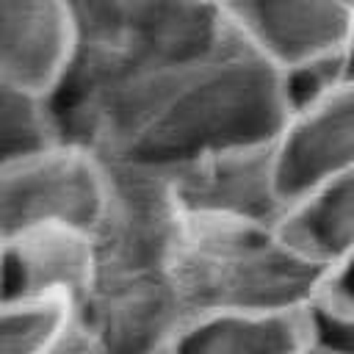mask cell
<instances>
[{
  "label": "cell",
  "instance_id": "1",
  "mask_svg": "<svg viewBox=\"0 0 354 354\" xmlns=\"http://www.w3.org/2000/svg\"><path fill=\"white\" fill-rule=\"evenodd\" d=\"M50 108L61 141L105 163L160 171L210 152L271 144L288 124L279 69L232 30L191 61L64 77Z\"/></svg>",
  "mask_w": 354,
  "mask_h": 354
},
{
  "label": "cell",
  "instance_id": "2",
  "mask_svg": "<svg viewBox=\"0 0 354 354\" xmlns=\"http://www.w3.org/2000/svg\"><path fill=\"white\" fill-rule=\"evenodd\" d=\"M174 279L191 315H296L321 293L326 266L296 249L279 227L185 216Z\"/></svg>",
  "mask_w": 354,
  "mask_h": 354
},
{
  "label": "cell",
  "instance_id": "3",
  "mask_svg": "<svg viewBox=\"0 0 354 354\" xmlns=\"http://www.w3.org/2000/svg\"><path fill=\"white\" fill-rule=\"evenodd\" d=\"M75 58L64 77L116 75L199 58L230 28L218 0H66Z\"/></svg>",
  "mask_w": 354,
  "mask_h": 354
},
{
  "label": "cell",
  "instance_id": "4",
  "mask_svg": "<svg viewBox=\"0 0 354 354\" xmlns=\"http://www.w3.org/2000/svg\"><path fill=\"white\" fill-rule=\"evenodd\" d=\"M183 230L185 210L160 169L105 163V202L91 230L97 274L169 271Z\"/></svg>",
  "mask_w": 354,
  "mask_h": 354
},
{
  "label": "cell",
  "instance_id": "5",
  "mask_svg": "<svg viewBox=\"0 0 354 354\" xmlns=\"http://www.w3.org/2000/svg\"><path fill=\"white\" fill-rule=\"evenodd\" d=\"M105 202V163L83 147L53 141L0 169V243L39 227L91 232Z\"/></svg>",
  "mask_w": 354,
  "mask_h": 354
},
{
  "label": "cell",
  "instance_id": "6",
  "mask_svg": "<svg viewBox=\"0 0 354 354\" xmlns=\"http://www.w3.org/2000/svg\"><path fill=\"white\" fill-rule=\"evenodd\" d=\"M108 354H166L194 318L174 271L97 274V282L75 313Z\"/></svg>",
  "mask_w": 354,
  "mask_h": 354
},
{
  "label": "cell",
  "instance_id": "7",
  "mask_svg": "<svg viewBox=\"0 0 354 354\" xmlns=\"http://www.w3.org/2000/svg\"><path fill=\"white\" fill-rule=\"evenodd\" d=\"M185 216L241 218L282 227L288 202L279 188L277 141L202 155L163 171Z\"/></svg>",
  "mask_w": 354,
  "mask_h": 354
},
{
  "label": "cell",
  "instance_id": "8",
  "mask_svg": "<svg viewBox=\"0 0 354 354\" xmlns=\"http://www.w3.org/2000/svg\"><path fill=\"white\" fill-rule=\"evenodd\" d=\"M227 28L274 69L343 55L354 33L346 0H218Z\"/></svg>",
  "mask_w": 354,
  "mask_h": 354
},
{
  "label": "cell",
  "instance_id": "9",
  "mask_svg": "<svg viewBox=\"0 0 354 354\" xmlns=\"http://www.w3.org/2000/svg\"><path fill=\"white\" fill-rule=\"evenodd\" d=\"M97 282L94 238L77 227H39L3 243L0 299L83 307Z\"/></svg>",
  "mask_w": 354,
  "mask_h": 354
},
{
  "label": "cell",
  "instance_id": "10",
  "mask_svg": "<svg viewBox=\"0 0 354 354\" xmlns=\"http://www.w3.org/2000/svg\"><path fill=\"white\" fill-rule=\"evenodd\" d=\"M279 188L293 207L329 180L354 169V77L288 119L277 138Z\"/></svg>",
  "mask_w": 354,
  "mask_h": 354
},
{
  "label": "cell",
  "instance_id": "11",
  "mask_svg": "<svg viewBox=\"0 0 354 354\" xmlns=\"http://www.w3.org/2000/svg\"><path fill=\"white\" fill-rule=\"evenodd\" d=\"M75 58L66 0H0V75L47 97Z\"/></svg>",
  "mask_w": 354,
  "mask_h": 354
},
{
  "label": "cell",
  "instance_id": "12",
  "mask_svg": "<svg viewBox=\"0 0 354 354\" xmlns=\"http://www.w3.org/2000/svg\"><path fill=\"white\" fill-rule=\"evenodd\" d=\"M307 346L304 313L196 315L166 354H299Z\"/></svg>",
  "mask_w": 354,
  "mask_h": 354
},
{
  "label": "cell",
  "instance_id": "13",
  "mask_svg": "<svg viewBox=\"0 0 354 354\" xmlns=\"http://www.w3.org/2000/svg\"><path fill=\"white\" fill-rule=\"evenodd\" d=\"M279 230L326 268L354 252V169L296 202Z\"/></svg>",
  "mask_w": 354,
  "mask_h": 354
},
{
  "label": "cell",
  "instance_id": "14",
  "mask_svg": "<svg viewBox=\"0 0 354 354\" xmlns=\"http://www.w3.org/2000/svg\"><path fill=\"white\" fill-rule=\"evenodd\" d=\"M61 141L50 100L0 75V169Z\"/></svg>",
  "mask_w": 354,
  "mask_h": 354
},
{
  "label": "cell",
  "instance_id": "15",
  "mask_svg": "<svg viewBox=\"0 0 354 354\" xmlns=\"http://www.w3.org/2000/svg\"><path fill=\"white\" fill-rule=\"evenodd\" d=\"M72 310L55 301L0 299V354H47Z\"/></svg>",
  "mask_w": 354,
  "mask_h": 354
},
{
  "label": "cell",
  "instance_id": "16",
  "mask_svg": "<svg viewBox=\"0 0 354 354\" xmlns=\"http://www.w3.org/2000/svg\"><path fill=\"white\" fill-rule=\"evenodd\" d=\"M346 77H348L346 53L329 55V58H315V61H307V64H299L290 69H279V88H282V100L288 108V119L313 108L315 102H321Z\"/></svg>",
  "mask_w": 354,
  "mask_h": 354
},
{
  "label": "cell",
  "instance_id": "17",
  "mask_svg": "<svg viewBox=\"0 0 354 354\" xmlns=\"http://www.w3.org/2000/svg\"><path fill=\"white\" fill-rule=\"evenodd\" d=\"M304 329L310 348L321 354H354V313L318 296L304 310Z\"/></svg>",
  "mask_w": 354,
  "mask_h": 354
},
{
  "label": "cell",
  "instance_id": "18",
  "mask_svg": "<svg viewBox=\"0 0 354 354\" xmlns=\"http://www.w3.org/2000/svg\"><path fill=\"white\" fill-rule=\"evenodd\" d=\"M318 296L346 313H354V252L326 268V279Z\"/></svg>",
  "mask_w": 354,
  "mask_h": 354
},
{
  "label": "cell",
  "instance_id": "19",
  "mask_svg": "<svg viewBox=\"0 0 354 354\" xmlns=\"http://www.w3.org/2000/svg\"><path fill=\"white\" fill-rule=\"evenodd\" d=\"M47 354H108V351L100 343V337L72 315Z\"/></svg>",
  "mask_w": 354,
  "mask_h": 354
},
{
  "label": "cell",
  "instance_id": "20",
  "mask_svg": "<svg viewBox=\"0 0 354 354\" xmlns=\"http://www.w3.org/2000/svg\"><path fill=\"white\" fill-rule=\"evenodd\" d=\"M346 64H348V75L354 77V33H351V41H348V50H346Z\"/></svg>",
  "mask_w": 354,
  "mask_h": 354
},
{
  "label": "cell",
  "instance_id": "21",
  "mask_svg": "<svg viewBox=\"0 0 354 354\" xmlns=\"http://www.w3.org/2000/svg\"><path fill=\"white\" fill-rule=\"evenodd\" d=\"M299 354H321V351H315V348H310V346H304Z\"/></svg>",
  "mask_w": 354,
  "mask_h": 354
},
{
  "label": "cell",
  "instance_id": "22",
  "mask_svg": "<svg viewBox=\"0 0 354 354\" xmlns=\"http://www.w3.org/2000/svg\"><path fill=\"white\" fill-rule=\"evenodd\" d=\"M0 260H3V243H0Z\"/></svg>",
  "mask_w": 354,
  "mask_h": 354
},
{
  "label": "cell",
  "instance_id": "23",
  "mask_svg": "<svg viewBox=\"0 0 354 354\" xmlns=\"http://www.w3.org/2000/svg\"><path fill=\"white\" fill-rule=\"evenodd\" d=\"M346 3H351V6H354V0H346Z\"/></svg>",
  "mask_w": 354,
  "mask_h": 354
}]
</instances>
